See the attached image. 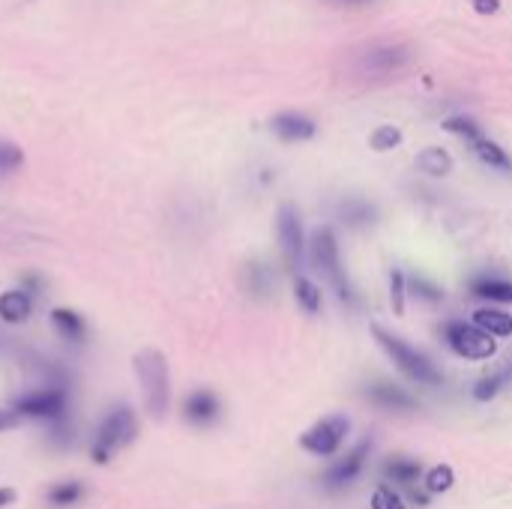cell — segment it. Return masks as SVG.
Returning a JSON list of instances; mask_svg holds the SVG:
<instances>
[{
	"label": "cell",
	"instance_id": "6da1fadb",
	"mask_svg": "<svg viewBox=\"0 0 512 509\" xmlns=\"http://www.w3.org/2000/svg\"><path fill=\"white\" fill-rule=\"evenodd\" d=\"M342 66L357 84H384L411 66V48L405 42H366L354 48Z\"/></svg>",
	"mask_w": 512,
	"mask_h": 509
},
{
	"label": "cell",
	"instance_id": "7a4b0ae2",
	"mask_svg": "<svg viewBox=\"0 0 512 509\" xmlns=\"http://www.w3.org/2000/svg\"><path fill=\"white\" fill-rule=\"evenodd\" d=\"M135 375L141 384L144 405L153 420H162L171 405V378H168V363L156 348H144L135 354Z\"/></svg>",
	"mask_w": 512,
	"mask_h": 509
},
{
	"label": "cell",
	"instance_id": "3957f363",
	"mask_svg": "<svg viewBox=\"0 0 512 509\" xmlns=\"http://www.w3.org/2000/svg\"><path fill=\"white\" fill-rule=\"evenodd\" d=\"M372 333H375L378 345L390 354V360L396 363V369H399L402 375H408L414 384H420V387H438V384H441V372L432 366V360H429L426 354H420L417 348H411V345L402 342L399 336H390V333L381 330V327H375Z\"/></svg>",
	"mask_w": 512,
	"mask_h": 509
},
{
	"label": "cell",
	"instance_id": "277c9868",
	"mask_svg": "<svg viewBox=\"0 0 512 509\" xmlns=\"http://www.w3.org/2000/svg\"><path fill=\"white\" fill-rule=\"evenodd\" d=\"M138 438V417L132 408H114L96 429V438H93V462L105 465L114 453H120L123 447H129L132 441Z\"/></svg>",
	"mask_w": 512,
	"mask_h": 509
},
{
	"label": "cell",
	"instance_id": "5b68a950",
	"mask_svg": "<svg viewBox=\"0 0 512 509\" xmlns=\"http://www.w3.org/2000/svg\"><path fill=\"white\" fill-rule=\"evenodd\" d=\"M312 267L336 288L339 300L342 303H354V291L342 273V261H339V243H336V234L330 228H321L315 231L312 237Z\"/></svg>",
	"mask_w": 512,
	"mask_h": 509
},
{
	"label": "cell",
	"instance_id": "8992f818",
	"mask_svg": "<svg viewBox=\"0 0 512 509\" xmlns=\"http://www.w3.org/2000/svg\"><path fill=\"white\" fill-rule=\"evenodd\" d=\"M15 414L18 417H36V420H48V423H66L69 414V396L63 387H45V390H33L27 396H21L15 402Z\"/></svg>",
	"mask_w": 512,
	"mask_h": 509
},
{
	"label": "cell",
	"instance_id": "52a82bcc",
	"mask_svg": "<svg viewBox=\"0 0 512 509\" xmlns=\"http://www.w3.org/2000/svg\"><path fill=\"white\" fill-rule=\"evenodd\" d=\"M444 129H447V132H456L459 138H465V141L471 144V150H474L489 168H498V171H510L512 168L510 156H507L492 138H486L474 120H468V117H450V120H444Z\"/></svg>",
	"mask_w": 512,
	"mask_h": 509
},
{
	"label": "cell",
	"instance_id": "ba28073f",
	"mask_svg": "<svg viewBox=\"0 0 512 509\" xmlns=\"http://www.w3.org/2000/svg\"><path fill=\"white\" fill-rule=\"evenodd\" d=\"M447 342L459 357H468V360H489L498 351V342L489 333H483L474 324H462V321L447 324Z\"/></svg>",
	"mask_w": 512,
	"mask_h": 509
},
{
	"label": "cell",
	"instance_id": "9c48e42d",
	"mask_svg": "<svg viewBox=\"0 0 512 509\" xmlns=\"http://www.w3.org/2000/svg\"><path fill=\"white\" fill-rule=\"evenodd\" d=\"M276 231H279V246H282V258H285L288 270H297L303 264V252H306V240H303V225H300L297 207L282 204L279 219H276Z\"/></svg>",
	"mask_w": 512,
	"mask_h": 509
},
{
	"label": "cell",
	"instance_id": "30bf717a",
	"mask_svg": "<svg viewBox=\"0 0 512 509\" xmlns=\"http://www.w3.org/2000/svg\"><path fill=\"white\" fill-rule=\"evenodd\" d=\"M345 435H348V420H345V417H327V420L315 423V426L300 438V447H303L306 453H312V456L327 459V456H333V453L342 447Z\"/></svg>",
	"mask_w": 512,
	"mask_h": 509
},
{
	"label": "cell",
	"instance_id": "8fae6325",
	"mask_svg": "<svg viewBox=\"0 0 512 509\" xmlns=\"http://www.w3.org/2000/svg\"><path fill=\"white\" fill-rule=\"evenodd\" d=\"M369 450H372V441H363V444H357L354 447V453H348L336 468H330L327 471V477H324V483L330 486V489H342V486H351L357 477H360V471H363V465H366V456H369Z\"/></svg>",
	"mask_w": 512,
	"mask_h": 509
},
{
	"label": "cell",
	"instance_id": "7c38bea8",
	"mask_svg": "<svg viewBox=\"0 0 512 509\" xmlns=\"http://www.w3.org/2000/svg\"><path fill=\"white\" fill-rule=\"evenodd\" d=\"M270 129L282 138V141H309L315 135V123L306 117V114H297V111H285V114H276L270 120Z\"/></svg>",
	"mask_w": 512,
	"mask_h": 509
},
{
	"label": "cell",
	"instance_id": "4fadbf2b",
	"mask_svg": "<svg viewBox=\"0 0 512 509\" xmlns=\"http://www.w3.org/2000/svg\"><path fill=\"white\" fill-rule=\"evenodd\" d=\"M366 396H369V402L372 405H378V408H384V411H417V402H414V396L411 393H405L402 387H396V384H372L369 390H366Z\"/></svg>",
	"mask_w": 512,
	"mask_h": 509
},
{
	"label": "cell",
	"instance_id": "5bb4252c",
	"mask_svg": "<svg viewBox=\"0 0 512 509\" xmlns=\"http://www.w3.org/2000/svg\"><path fill=\"white\" fill-rule=\"evenodd\" d=\"M183 411L192 426H210L219 417V399L210 390H195V393H189Z\"/></svg>",
	"mask_w": 512,
	"mask_h": 509
},
{
	"label": "cell",
	"instance_id": "9a60e30c",
	"mask_svg": "<svg viewBox=\"0 0 512 509\" xmlns=\"http://www.w3.org/2000/svg\"><path fill=\"white\" fill-rule=\"evenodd\" d=\"M33 312V300L27 291H6L0 294V318L6 324H24Z\"/></svg>",
	"mask_w": 512,
	"mask_h": 509
},
{
	"label": "cell",
	"instance_id": "2e32d148",
	"mask_svg": "<svg viewBox=\"0 0 512 509\" xmlns=\"http://www.w3.org/2000/svg\"><path fill=\"white\" fill-rule=\"evenodd\" d=\"M51 324H54V330H57L63 339H69V342H84V336H87L84 318H81L78 312H72V309H54V312H51Z\"/></svg>",
	"mask_w": 512,
	"mask_h": 509
},
{
	"label": "cell",
	"instance_id": "e0dca14e",
	"mask_svg": "<svg viewBox=\"0 0 512 509\" xmlns=\"http://www.w3.org/2000/svg\"><path fill=\"white\" fill-rule=\"evenodd\" d=\"M474 327H480L489 336H512V315L501 309H477Z\"/></svg>",
	"mask_w": 512,
	"mask_h": 509
},
{
	"label": "cell",
	"instance_id": "ac0fdd59",
	"mask_svg": "<svg viewBox=\"0 0 512 509\" xmlns=\"http://www.w3.org/2000/svg\"><path fill=\"white\" fill-rule=\"evenodd\" d=\"M417 168L432 174V177H444L453 171V156L444 150V147H426L420 156H417Z\"/></svg>",
	"mask_w": 512,
	"mask_h": 509
},
{
	"label": "cell",
	"instance_id": "d6986e66",
	"mask_svg": "<svg viewBox=\"0 0 512 509\" xmlns=\"http://www.w3.org/2000/svg\"><path fill=\"white\" fill-rule=\"evenodd\" d=\"M81 498H84V486H81L78 480H69V483H54V486L45 492V501L57 509L75 507Z\"/></svg>",
	"mask_w": 512,
	"mask_h": 509
},
{
	"label": "cell",
	"instance_id": "ffe728a7",
	"mask_svg": "<svg viewBox=\"0 0 512 509\" xmlns=\"http://www.w3.org/2000/svg\"><path fill=\"white\" fill-rule=\"evenodd\" d=\"M384 474L393 480V483H402V486H411V483H417V477H420V465L414 462V459H393V462H387V468H384Z\"/></svg>",
	"mask_w": 512,
	"mask_h": 509
},
{
	"label": "cell",
	"instance_id": "44dd1931",
	"mask_svg": "<svg viewBox=\"0 0 512 509\" xmlns=\"http://www.w3.org/2000/svg\"><path fill=\"white\" fill-rule=\"evenodd\" d=\"M294 294H297V303H300L309 315L321 312V288H318L315 282H309V279L297 276V282H294Z\"/></svg>",
	"mask_w": 512,
	"mask_h": 509
},
{
	"label": "cell",
	"instance_id": "7402d4cb",
	"mask_svg": "<svg viewBox=\"0 0 512 509\" xmlns=\"http://www.w3.org/2000/svg\"><path fill=\"white\" fill-rule=\"evenodd\" d=\"M342 219L348 225H369L375 219V210H372V204H366L360 198H351V201L342 204Z\"/></svg>",
	"mask_w": 512,
	"mask_h": 509
},
{
	"label": "cell",
	"instance_id": "603a6c76",
	"mask_svg": "<svg viewBox=\"0 0 512 509\" xmlns=\"http://www.w3.org/2000/svg\"><path fill=\"white\" fill-rule=\"evenodd\" d=\"M474 291L486 300H495V303H512V285L510 282H498V279H483L474 285Z\"/></svg>",
	"mask_w": 512,
	"mask_h": 509
},
{
	"label": "cell",
	"instance_id": "cb8c5ba5",
	"mask_svg": "<svg viewBox=\"0 0 512 509\" xmlns=\"http://www.w3.org/2000/svg\"><path fill=\"white\" fill-rule=\"evenodd\" d=\"M510 375H512V369L507 366V369L495 372L492 378H483V381L477 384V390H474V399H477V402H489V399H492V396H498V390L510 381Z\"/></svg>",
	"mask_w": 512,
	"mask_h": 509
},
{
	"label": "cell",
	"instance_id": "d4e9b609",
	"mask_svg": "<svg viewBox=\"0 0 512 509\" xmlns=\"http://www.w3.org/2000/svg\"><path fill=\"white\" fill-rule=\"evenodd\" d=\"M369 144H372V150L387 153V150H393V147H399V144H402V132H399L396 126H378V129L372 132Z\"/></svg>",
	"mask_w": 512,
	"mask_h": 509
},
{
	"label": "cell",
	"instance_id": "484cf974",
	"mask_svg": "<svg viewBox=\"0 0 512 509\" xmlns=\"http://www.w3.org/2000/svg\"><path fill=\"white\" fill-rule=\"evenodd\" d=\"M453 483H456V474H453L450 465H438V468H432L429 477H426V486H429V492H435V495H438V492H450Z\"/></svg>",
	"mask_w": 512,
	"mask_h": 509
},
{
	"label": "cell",
	"instance_id": "4316f807",
	"mask_svg": "<svg viewBox=\"0 0 512 509\" xmlns=\"http://www.w3.org/2000/svg\"><path fill=\"white\" fill-rule=\"evenodd\" d=\"M21 165H24V153H21V147H15V144H9V141H0V177H6V174L18 171Z\"/></svg>",
	"mask_w": 512,
	"mask_h": 509
},
{
	"label": "cell",
	"instance_id": "83f0119b",
	"mask_svg": "<svg viewBox=\"0 0 512 509\" xmlns=\"http://www.w3.org/2000/svg\"><path fill=\"white\" fill-rule=\"evenodd\" d=\"M246 279H249V291L252 294H267L270 291V285H273V276H270V270L264 267V264H249V270H246Z\"/></svg>",
	"mask_w": 512,
	"mask_h": 509
},
{
	"label": "cell",
	"instance_id": "f1b7e54d",
	"mask_svg": "<svg viewBox=\"0 0 512 509\" xmlns=\"http://www.w3.org/2000/svg\"><path fill=\"white\" fill-rule=\"evenodd\" d=\"M372 509H405V504L390 486H378L372 495Z\"/></svg>",
	"mask_w": 512,
	"mask_h": 509
},
{
	"label": "cell",
	"instance_id": "f546056e",
	"mask_svg": "<svg viewBox=\"0 0 512 509\" xmlns=\"http://www.w3.org/2000/svg\"><path fill=\"white\" fill-rule=\"evenodd\" d=\"M390 300H393L396 315H405V276L399 270H393L390 276Z\"/></svg>",
	"mask_w": 512,
	"mask_h": 509
},
{
	"label": "cell",
	"instance_id": "4dcf8cb0",
	"mask_svg": "<svg viewBox=\"0 0 512 509\" xmlns=\"http://www.w3.org/2000/svg\"><path fill=\"white\" fill-rule=\"evenodd\" d=\"M411 288H414L420 297H426V300H444V291H441L438 285L426 282V279H414V282H411Z\"/></svg>",
	"mask_w": 512,
	"mask_h": 509
},
{
	"label": "cell",
	"instance_id": "1f68e13d",
	"mask_svg": "<svg viewBox=\"0 0 512 509\" xmlns=\"http://www.w3.org/2000/svg\"><path fill=\"white\" fill-rule=\"evenodd\" d=\"M477 15H498L501 12V0H471Z\"/></svg>",
	"mask_w": 512,
	"mask_h": 509
},
{
	"label": "cell",
	"instance_id": "d6a6232c",
	"mask_svg": "<svg viewBox=\"0 0 512 509\" xmlns=\"http://www.w3.org/2000/svg\"><path fill=\"white\" fill-rule=\"evenodd\" d=\"M15 426H18V414L15 411H0V432L15 429Z\"/></svg>",
	"mask_w": 512,
	"mask_h": 509
},
{
	"label": "cell",
	"instance_id": "836d02e7",
	"mask_svg": "<svg viewBox=\"0 0 512 509\" xmlns=\"http://www.w3.org/2000/svg\"><path fill=\"white\" fill-rule=\"evenodd\" d=\"M12 501H15V492L12 489H0V509L9 507Z\"/></svg>",
	"mask_w": 512,
	"mask_h": 509
},
{
	"label": "cell",
	"instance_id": "e575fe53",
	"mask_svg": "<svg viewBox=\"0 0 512 509\" xmlns=\"http://www.w3.org/2000/svg\"><path fill=\"white\" fill-rule=\"evenodd\" d=\"M339 3H366V0H339Z\"/></svg>",
	"mask_w": 512,
	"mask_h": 509
}]
</instances>
